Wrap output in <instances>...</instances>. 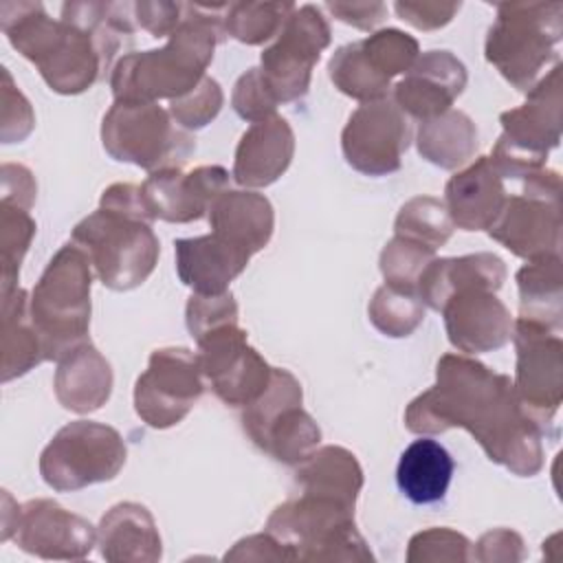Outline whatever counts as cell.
<instances>
[{
    "label": "cell",
    "instance_id": "cell-14",
    "mask_svg": "<svg viewBox=\"0 0 563 563\" xmlns=\"http://www.w3.org/2000/svg\"><path fill=\"white\" fill-rule=\"evenodd\" d=\"M512 341L515 394L521 409L545 431L563 400V341L554 330L526 319L515 321Z\"/></svg>",
    "mask_w": 563,
    "mask_h": 563
},
{
    "label": "cell",
    "instance_id": "cell-42",
    "mask_svg": "<svg viewBox=\"0 0 563 563\" xmlns=\"http://www.w3.org/2000/svg\"><path fill=\"white\" fill-rule=\"evenodd\" d=\"M222 103H224V95L220 84L213 77L205 75L196 88L180 95L178 99H172L167 110L180 128L200 130L218 117Z\"/></svg>",
    "mask_w": 563,
    "mask_h": 563
},
{
    "label": "cell",
    "instance_id": "cell-39",
    "mask_svg": "<svg viewBox=\"0 0 563 563\" xmlns=\"http://www.w3.org/2000/svg\"><path fill=\"white\" fill-rule=\"evenodd\" d=\"M433 260H435L433 249H429L416 240L394 235L385 244L378 264H380V273H383L387 286L418 292V279H420L422 271Z\"/></svg>",
    "mask_w": 563,
    "mask_h": 563
},
{
    "label": "cell",
    "instance_id": "cell-1",
    "mask_svg": "<svg viewBox=\"0 0 563 563\" xmlns=\"http://www.w3.org/2000/svg\"><path fill=\"white\" fill-rule=\"evenodd\" d=\"M405 427L418 435L466 429L490 462L532 477L543 466V429L521 409L512 380L468 354H444L435 385L405 409Z\"/></svg>",
    "mask_w": 563,
    "mask_h": 563
},
{
    "label": "cell",
    "instance_id": "cell-41",
    "mask_svg": "<svg viewBox=\"0 0 563 563\" xmlns=\"http://www.w3.org/2000/svg\"><path fill=\"white\" fill-rule=\"evenodd\" d=\"M471 541L451 528H429L409 539V563H466L471 561Z\"/></svg>",
    "mask_w": 563,
    "mask_h": 563
},
{
    "label": "cell",
    "instance_id": "cell-7",
    "mask_svg": "<svg viewBox=\"0 0 563 563\" xmlns=\"http://www.w3.org/2000/svg\"><path fill=\"white\" fill-rule=\"evenodd\" d=\"M563 40L561 2H504L488 29L484 55L517 90L528 92L550 62H559Z\"/></svg>",
    "mask_w": 563,
    "mask_h": 563
},
{
    "label": "cell",
    "instance_id": "cell-19",
    "mask_svg": "<svg viewBox=\"0 0 563 563\" xmlns=\"http://www.w3.org/2000/svg\"><path fill=\"white\" fill-rule=\"evenodd\" d=\"M224 189H229V172L222 165H200L191 172L158 169L141 185L154 220L176 224L200 220Z\"/></svg>",
    "mask_w": 563,
    "mask_h": 563
},
{
    "label": "cell",
    "instance_id": "cell-18",
    "mask_svg": "<svg viewBox=\"0 0 563 563\" xmlns=\"http://www.w3.org/2000/svg\"><path fill=\"white\" fill-rule=\"evenodd\" d=\"M40 559L73 561L90 554L97 530L92 523L53 499H31L18 506L15 521L9 530V539Z\"/></svg>",
    "mask_w": 563,
    "mask_h": 563
},
{
    "label": "cell",
    "instance_id": "cell-24",
    "mask_svg": "<svg viewBox=\"0 0 563 563\" xmlns=\"http://www.w3.org/2000/svg\"><path fill=\"white\" fill-rule=\"evenodd\" d=\"M504 178L488 156H477L466 169L449 178L444 205L453 224L462 231L490 229L506 200Z\"/></svg>",
    "mask_w": 563,
    "mask_h": 563
},
{
    "label": "cell",
    "instance_id": "cell-10",
    "mask_svg": "<svg viewBox=\"0 0 563 563\" xmlns=\"http://www.w3.org/2000/svg\"><path fill=\"white\" fill-rule=\"evenodd\" d=\"M299 380L282 367H273L264 394L244 407L242 429L251 442L282 464H299L321 440L314 418L301 407Z\"/></svg>",
    "mask_w": 563,
    "mask_h": 563
},
{
    "label": "cell",
    "instance_id": "cell-49",
    "mask_svg": "<svg viewBox=\"0 0 563 563\" xmlns=\"http://www.w3.org/2000/svg\"><path fill=\"white\" fill-rule=\"evenodd\" d=\"M35 194L37 185L33 180V174L24 165H2V202H13L31 209L35 202Z\"/></svg>",
    "mask_w": 563,
    "mask_h": 563
},
{
    "label": "cell",
    "instance_id": "cell-28",
    "mask_svg": "<svg viewBox=\"0 0 563 563\" xmlns=\"http://www.w3.org/2000/svg\"><path fill=\"white\" fill-rule=\"evenodd\" d=\"M211 231L244 249L260 253L273 235L275 213L266 196L242 189H224L207 211Z\"/></svg>",
    "mask_w": 563,
    "mask_h": 563
},
{
    "label": "cell",
    "instance_id": "cell-12",
    "mask_svg": "<svg viewBox=\"0 0 563 563\" xmlns=\"http://www.w3.org/2000/svg\"><path fill=\"white\" fill-rule=\"evenodd\" d=\"M488 235L512 255L537 260L561 249V176L537 169L523 178L521 194L506 196Z\"/></svg>",
    "mask_w": 563,
    "mask_h": 563
},
{
    "label": "cell",
    "instance_id": "cell-46",
    "mask_svg": "<svg viewBox=\"0 0 563 563\" xmlns=\"http://www.w3.org/2000/svg\"><path fill=\"white\" fill-rule=\"evenodd\" d=\"M185 2H134V20L154 37H169L180 24Z\"/></svg>",
    "mask_w": 563,
    "mask_h": 563
},
{
    "label": "cell",
    "instance_id": "cell-29",
    "mask_svg": "<svg viewBox=\"0 0 563 563\" xmlns=\"http://www.w3.org/2000/svg\"><path fill=\"white\" fill-rule=\"evenodd\" d=\"M453 468L451 453L438 440L422 435L400 453L396 482L411 504H435L444 499Z\"/></svg>",
    "mask_w": 563,
    "mask_h": 563
},
{
    "label": "cell",
    "instance_id": "cell-2",
    "mask_svg": "<svg viewBox=\"0 0 563 563\" xmlns=\"http://www.w3.org/2000/svg\"><path fill=\"white\" fill-rule=\"evenodd\" d=\"M2 33L59 95H79L110 70L136 29L130 2H66L53 20L40 2H2Z\"/></svg>",
    "mask_w": 563,
    "mask_h": 563
},
{
    "label": "cell",
    "instance_id": "cell-20",
    "mask_svg": "<svg viewBox=\"0 0 563 563\" xmlns=\"http://www.w3.org/2000/svg\"><path fill=\"white\" fill-rule=\"evenodd\" d=\"M440 312L451 345L462 354L493 352L512 339L510 310L493 290H460L449 297Z\"/></svg>",
    "mask_w": 563,
    "mask_h": 563
},
{
    "label": "cell",
    "instance_id": "cell-47",
    "mask_svg": "<svg viewBox=\"0 0 563 563\" xmlns=\"http://www.w3.org/2000/svg\"><path fill=\"white\" fill-rule=\"evenodd\" d=\"M400 20L409 22L420 31H435L446 26L460 11V2H396Z\"/></svg>",
    "mask_w": 563,
    "mask_h": 563
},
{
    "label": "cell",
    "instance_id": "cell-27",
    "mask_svg": "<svg viewBox=\"0 0 563 563\" xmlns=\"http://www.w3.org/2000/svg\"><path fill=\"white\" fill-rule=\"evenodd\" d=\"M53 387L64 409L92 413L112 394V367L90 341H84L57 361Z\"/></svg>",
    "mask_w": 563,
    "mask_h": 563
},
{
    "label": "cell",
    "instance_id": "cell-13",
    "mask_svg": "<svg viewBox=\"0 0 563 563\" xmlns=\"http://www.w3.org/2000/svg\"><path fill=\"white\" fill-rule=\"evenodd\" d=\"M328 44L330 24L323 13L314 4L295 7L257 66L275 103H290L308 92L312 68Z\"/></svg>",
    "mask_w": 563,
    "mask_h": 563
},
{
    "label": "cell",
    "instance_id": "cell-26",
    "mask_svg": "<svg viewBox=\"0 0 563 563\" xmlns=\"http://www.w3.org/2000/svg\"><path fill=\"white\" fill-rule=\"evenodd\" d=\"M506 279V264L495 253H473L462 257L433 260L418 279V295L424 306L442 310L451 295L466 288L497 292Z\"/></svg>",
    "mask_w": 563,
    "mask_h": 563
},
{
    "label": "cell",
    "instance_id": "cell-50",
    "mask_svg": "<svg viewBox=\"0 0 563 563\" xmlns=\"http://www.w3.org/2000/svg\"><path fill=\"white\" fill-rule=\"evenodd\" d=\"M325 7L336 20L352 24L361 31L376 29L387 13V7L383 2H328Z\"/></svg>",
    "mask_w": 563,
    "mask_h": 563
},
{
    "label": "cell",
    "instance_id": "cell-48",
    "mask_svg": "<svg viewBox=\"0 0 563 563\" xmlns=\"http://www.w3.org/2000/svg\"><path fill=\"white\" fill-rule=\"evenodd\" d=\"M475 559L490 561H521L523 559V539L510 528H495L479 537L475 543Z\"/></svg>",
    "mask_w": 563,
    "mask_h": 563
},
{
    "label": "cell",
    "instance_id": "cell-17",
    "mask_svg": "<svg viewBox=\"0 0 563 563\" xmlns=\"http://www.w3.org/2000/svg\"><path fill=\"white\" fill-rule=\"evenodd\" d=\"M409 143V117L387 97L361 103L341 132V150L347 165L365 176L398 172Z\"/></svg>",
    "mask_w": 563,
    "mask_h": 563
},
{
    "label": "cell",
    "instance_id": "cell-31",
    "mask_svg": "<svg viewBox=\"0 0 563 563\" xmlns=\"http://www.w3.org/2000/svg\"><path fill=\"white\" fill-rule=\"evenodd\" d=\"M515 279L519 288V319L559 332L563 323V273L559 253L528 260V264L517 271Z\"/></svg>",
    "mask_w": 563,
    "mask_h": 563
},
{
    "label": "cell",
    "instance_id": "cell-15",
    "mask_svg": "<svg viewBox=\"0 0 563 563\" xmlns=\"http://www.w3.org/2000/svg\"><path fill=\"white\" fill-rule=\"evenodd\" d=\"M198 354L187 347H161L134 385L136 416L152 429L178 424L205 391Z\"/></svg>",
    "mask_w": 563,
    "mask_h": 563
},
{
    "label": "cell",
    "instance_id": "cell-5",
    "mask_svg": "<svg viewBox=\"0 0 563 563\" xmlns=\"http://www.w3.org/2000/svg\"><path fill=\"white\" fill-rule=\"evenodd\" d=\"M266 532L279 543L286 561H372L354 523V506L334 497L297 493L279 504Z\"/></svg>",
    "mask_w": 563,
    "mask_h": 563
},
{
    "label": "cell",
    "instance_id": "cell-45",
    "mask_svg": "<svg viewBox=\"0 0 563 563\" xmlns=\"http://www.w3.org/2000/svg\"><path fill=\"white\" fill-rule=\"evenodd\" d=\"M2 143L22 141L31 134L35 125V117L31 103L24 95L13 86V79L7 68H2Z\"/></svg>",
    "mask_w": 563,
    "mask_h": 563
},
{
    "label": "cell",
    "instance_id": "cell-9",
    "mask_svg": "<svg viewBox=\"0 0 563 563\" xmlns=\"http://www.w3.org/2000/svg\"><path fill=\"white\" fill-rule=\"evenodd\" d=\"M103 150L119 163L152 172L180 169L196 152V139L158 103L114 101L101 121Z\"/></svg>",
    "mask_w": 563,
    "mask_h": 563
},
{
    "label": "cell",
    "instance_id": "cell-4",
    "mask_svg": "<svg viewBox=\"0 0 563 563\" xmlns=\"http://www.w3.org/2000/svg\"><path fill=\"white\" fill-rule=\"evenodd\" d=\"M141 185L114 183L101 194L99 209L75 224L70 242L79 246L99 282L112 290H132L154 271L161 253Z\"/></svg>",
    "mask_w": 563,
    "mask_h": 563
},
{
    "label": "cell",
    "instance_id": "cell-8",
    "mask_svg": "<svg viewBox=\"0 0 563 563\" xmlns=\"http://www.w3.org/2000/svg\"><path fill=\"white\" fill-rule=\"evenodd\" d=\"M561 62H556L528 90L526 103L499 117L504 132L488 158L501 178L523 180L545 167L550 150L561 141Z\"/></svg>",
    "mask_w": 563,
    "mask_h": 563
},
{
    "label": "cell",
    "instance_id": "cell-11",
    "mask_svg": "<svg viewBox=\"0 0 563 563\" xmlns=\"http://www.w3.org/2000/svg\"><path fill=\"white\" fill-rule=\"evenodd\" d=\"M125 457V442L114 427L75 420L62 427L44 446L40 475L53 490H79L114 479Z\"/></svg>",
    "mask_w": 563,
    "mask_h": 563
},
{
    "label": "cell",
    "instance_id": "cell-16",
    "mask_svg": "<svg viewBox=\"0 0 563 563\" xmlns=\"http://www.w3.org/2000/svg\"><path fill=\"white\" fill-rule=\"evenodd\" d=\"M196 343L202 376L224 405L244 409L264 394L273 367L249 345L238 321L213 328Z\"/></svg>",
    "mask_w": 563,
    "mask_h": 563
},
{
    "label": "cell",
    "instance_id": "cell-38",
    "mask_svg": "<svg viewBox=\"0 0 563 563\" xmlns=\"http://www.w3.org/2000/svg\"><path fill=\"white\" fill-rule=\"evenodd\" d=\"M35 220L29 216V209L2 202L0 205V255H2V295L15 290L20 275V264L29 251V244L35 235Z\"/></svg>",
    "mask_w": 563,
    "mask_h": 563
},
{
    "label": "cell",
    "instance_id": "cell-3",
    "mask_svg": "<svg viewBox=\"0 0 563 563\" xmlns=\"http://www.w3.org/2000/svg\"><path fill=\"white\" fill-rule=\"evenodd\" d=\"M227 7L185 2L183 20L165 46L121 55L110 75L114 101H172L196 88L213 59L216 46L227 37L222 24Z\"/></svg>",
    "mask_w": 563,
    "mask_h": 563
},
{
    "label": "cell",
    "instance_id": "cell-51",
    "mask_svg": "<svg viewBox=\"0 0 563 563\" xmlns=\"http://www.w3.org/2000/svg\"><path fill=\"white\" fill-rule=\"evenodd\" d=\"M224 559L227 561H286L279 543L268 532L251 534L238 541L233 550L224 554Z\"/></svg>",
    "mask_w": 563,
    "mask_h": 563
},
{
    "label": "cell",
    "instance_id": "cell-21",
    "mask_svg": "<svg viewBox=\"0 0 563 563\" xmlns=\"http://www.w3.org/2000/svg\"><path fill=\"white\" fill-rule=\"evenodd\" d=\"M466 79V66L451 51H427L394 86V103L422 123L451 110Z\"/></svg>",
    "mask_w": 563,
    "mask_h": 563
},
{
    "label": "cell",
    "instance_id": "cell-37",
    "mask_svg": "<svg viewBox=\"0 0 563 563\" xmlns=\"http://www.w3.org/2000/svg\"><path fill=\"white\" fill-rule=\"evenodd\" d=\"M369 321L378 332L391 339L409 336L424 319V303L418 292L383 284L376 288L369 306Z\"/></svg>",
    "mask_w": 563,
    "mask_h": 563
},
{
    "label": "cell",
    "instance_id": "cell-6",
    "mask_svg": "<svg viewBox=\"0 0 563 563\" xmlns=\"http://www.w3.org/2000/svg\"><path fill=\"white\" fill-rule=\"evenodd\" d=\"M90 284L92 264L73 242L64 244L46 264L29 299L46 361H59L88 341Z\"/></svg>",
    "mask_w": 563,
    "mask_h": 563
},
{
    "label": "cell",
    "instance_id": "cell-34",
    "mask_svg": "<svg viewBox=\"0 0 563 563\" xmlns=\"http://www.w3.org/2000/svg\"><path fill=\"white\" fill-rule=\"evenodd\" d=\"M328 75L334 88L363 103L385 99L391 84L372 66V62L363 53L361 40L350 42L332 53L328 62Z\"/></svg>",
    "mask_w": 563,
    "mask_h": 563
},
{
    "label": "cell",
    "instance_id": "cell-43",
    "mask_svg": "<svg viewBox=\"0 0 563 563\" xmlns=\"http://www.w3.org/2000/svg\"><path fill=\"white\" fill-rule=\"evenodd\" d=\"M185 321H187V330L198 341L213 328L238 321V303L229 290L222 295L194 292L185 308Z\"/></svg>",
    "mask_w": 563,
    "mask_h": 563
},
{
    "label": "cell",
    "instance_id": "cell-35",
    "mask_svg": "<svg viewBox=\"0 0 563 563\" xmlns=\"http://www.w3.org/2000/svg\"><path fill=\"white\" fill-rule=\"evenodd\" d=\"M292 9V2H233L222 18L224 33L249 46L264 44L277 37Z\"/></svg>",
    "mask_w": 563,
    "mask_h": 563
},
{
    "label": "cell",
    "instance_id": "cell-32",
    "mask_svg": "<svg viewBox=\"0 0 563 563\" xmlns=\"http://www.w3.org/2000/svg\"><path fill=\"white\" fill-rule=\"evenodd\" d=\"M29 299L24 288L2 295V383L46 361L42 339L31 319Z\"/></svg>",
    "mask_w": 563,
    "mask_h": 563
},
{
    "label": "cell",
    "instance_id": "cell-22",
    "mask_svg": "<svg viewBox=\"0 0 563 563\" xmlns=\"http://www.w3.org/2000/svg\"><path fill=\"white\" fill-rule=\"evenodd\" d=\"M178 279L198 295H222L246 268L251 253L218 233L174 242Z\"/></svg>",
    "mask_w": 563,
    "mask_h": 563
},
{
    "label": "cell",
    "instance_id": "cell-44",
    "mask_svg": "<svg viewBox=\"0 0 563 563\" xmlns=\"http://www.w3.org/2000/svg\"><path fill=\"white\" fill-rule=\"evenodd\" d=\"M231 106L244 121H251V123L264 121L275 114L277 103L271 97L268 88L264 86L257 66L249 68L238 77L231 95Z\"/></svg>",
    "mask_w": 563,
    "mask_h": 563
},
{
    "label": "cell",
    "instance_id": "cell-23",
    "mask_svg": "<svg viewBox=\"0 0 563 563\" xmlns=\"http://www.w3.org/2000/svg\"><path fill=\"white\" fill-rule=\"evenodd\" d=\"M295 154V134L290 123L273 114L251 123L240 136L231 176L242 187H266L275 183L290 165Z\"/></svg>",
    "mask_w": 563,
    "mask_h": 563
},
{
    "label": "cell",
    "instance_id": "cell-25",
    "mask_svg": "<svg viewBox=\"0 0 563 563\" xmlns=\"http://www.w3.org/2000/svg\"><path fill=\"white\" fill-rule=\"evenodd\" d=\"M99 552L112 563H156L163 543L152 512L136 501L112 506L97 528Z\"/></svg>",
    "mask_w": 563,
    "mask_h": 563
},
{
    "label": "cell",
    "instance_id": "cell-40",
    "mask_svg": "<svg viewBox=\"0 0 563 563\" xmlns=\"http://www.w3.org/2000/svg\"><path fill=\"white\" fill-rule=\"evenodd\" d=\"M361 46L372 66L389 81L407 73L420 53L418 40L400 29H378L361 40Z\"/></svg>",
    "mask_w": 563,
    "mask_h": 563
},
{
    "label": "cell",
    "instance_id": "cell-30",
    "mask_svg": "<svg viewBox=\"0 0 563 563\" xmlns=\"http://www.w3.org/2000/svg\"><path fill=\"white\" fill-rule=\"evenodd\" d=\"M295 466V486L299 493L325 495L356 506L363 488V468L352 451L328 444L310 451Z\"/></svg>",
    "mask_w": 563,
    "mask_h": 563
},
{
    "label": "cell",
    "instance_id": "cell-36",
    "mask_svg": "<svg viewBox=\"0 0 563 563\" xmlns=\"http://www.w3.org/2000/svg\"><path fill=\"white\" fill-rule=\"evenodd\" d=\"M453 220L446 205L433 196H416L405 202L396 216V235L416 240L433 251L444 246L453 235Z\"/></svg>",
    "mask_w": 563,
    "mask_h": 563
},
{
    "label": "cell",
    "instance_id": "cell-33",
    "mask_svg": "<svg viewBox=\"0 0 563 563\" xmlns=\"http://www.w3.org/2000/svg\"><path fill=\"white\" fill-rule=\"evenodd\" d=\"M418 152L440 169H457L468 163L477 150V128L462 110H446L420 123L416 136Z\"/></svg>",
    "mask_w": 563,
    "mask_h": 563
}]
</instances>
